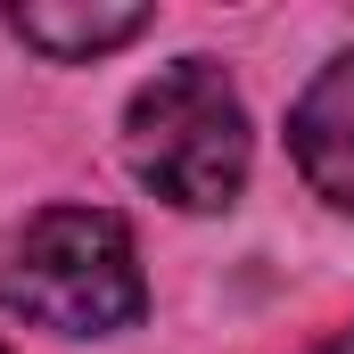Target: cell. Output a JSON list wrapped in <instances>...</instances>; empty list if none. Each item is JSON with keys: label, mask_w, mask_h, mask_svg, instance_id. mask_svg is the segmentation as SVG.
<instances>
[{"label": "cell", "mask_w": 354, "mask_h": 354, "mask_svg": "<svg viewBox=\"0 0 354 354\" xmlns=\"http://www.w3.org/2000/svg\"><path fill=\"white\" fill-rule=\"evenodd\" d=\"M0 305L58 338H115L149 313L132 223L107 206H33L0 231Z\"/></svg>", "instance_id": "cell-1"}, {"label": "cell", "mask_w": 354, "mask_h": 354, "mask_svg": "<svg viewBox=\"0 0 354 354\" xmlns=\"http://www.w3.org/2000/svg\"><path fill=\"white\" fill-rule=\"evenodd\" d=\"M248 107L214 58H174L124 107V165L181 214H223L248 189Z\"/></svg>", "instance_id": "cell-2"}, {"label": "cell", "mask_w": 354, "mask_h": 354, "mask_svg": "<svg viewBox=\"0 0 354 354\" xmlns=\"http://www.w3.org/2000/svg\"><path fill=\"white\" fill-rule=\"evenodd\" d=\"M288 157L322 206L354 214V50H338L288 107Z\"/></svg>", "instance_id": "cell-3"}, {"label": "cell", "mask_w": 354, "mask_h": 354, "mask_svg": "<svg viewBox=\"0 0 354 354\" xmlns=\"http://www.w3.org/2000/svg\"><path fill=\"white\" fill-rule=\"evenodd\" d=\"M149 25H157L149 8H107V0H75V8H58V0H33V8H8V33H17L25 50L58 58V66H83V58H107V50L140 41Z\"/></svg>", "instance_id": "cell-4"}, {"label": "cell", "mask_w": 354, "mask_h": 354, "mask_svg": "<svg viewBox=\"0 0 354 354\" xmlns=\"http://www.w3.org/2000/svg\"><path fill=\"white\" fill-rule=\"evenodd\" d=\"M305 354H354V322H346V330H330L322 346H305Z\"/></svg>", "instance_id": "cell-5"}, {"label": "cell", "mask_w": 354, "mask_h": 354, "mask_svg": "<svg viewBox=\"0 0 354 354\" xmlns=\"http://www.w3.org/2000/svg\"><path fill=\"white\" fill-rule=\"evenodd\" d=\"M0 354H8V346H0Z\"/></svg>", "instance_id": "cell-6"}]
</instances>
